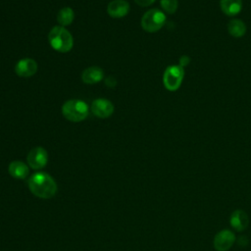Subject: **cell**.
<instances>
[{
    "mask_svg": "<svg viewBox=\"0 0 251 251\" xmlns=\"http://www.w3.org/2000/svg\"><path fill=\"white\" fill-rule=\"evenodd\" d=\"M74 18H75V13L73 9L70 7H64L58 12L57 22L61 25V26H66L73 23Z\"/></svg>",
    "mask_w": 251,
    "mask_h": 251,
    "instance_id": "obj_16",
    "label": "cell"
},
{
    "mask_svg": "<svg viewBox=\"0 0 251 251\" xmlns=\"http://www.w3.org/2000/svg\"><path fill=\"white\" fill-rule=\"evenodd\" d=\"M184 76V70L179 65H172L167 67L163 75L165 87L170 91H176L180 86Z\"/></svg>",
    "mask_w": 251,
    "mask_h": 251,
    "instance_id": "obj_5",
    "label": "cell"
},
{
    "mask_svg": "<svg viewBox=\"0 0 251 251\" xmlns=\"http://www.w3.org/2000/svg\"><path fill=\"white\" fill-rule=\"evenodd\" d=\"M129 4L126 0H113L107 6V13L112 18H123L127 15Z\"/></svg>",
    "mask_w": 251,
    "mask_h": 251,
    "instance_id": "obj_10",
    "label": "cell"
},
{
    "mask_svg": "<svg viewBox=\"0 0 251 251\" xmlns=\"http://www.w3.org/2000/svg\"><path fill=\"white\" fill-rule=\"evenodd\" d=\"M9 174L18 179H24L28 175V167L22 161H13L8 168Z\"/></svg>",
    "mask_w": 251,
    "mask_h": 251,
    "instance_id": "obj_13",
    "label": "cell"
},
{
    "mask_svg": "<svg viewBox=\"0 0 251 251\" xmlns=\"http://www.w3.org/2000/svg\"><path fill=\"white\" fill-rule=\"evenodd\" d=\"M31 193L42 199L52 198L57 192V183L48 174L38 172L33 174L27 181Z\"/></svg>",
    "mask_w": 251,
    "mask_h": 251,
    "instance_id": "obj_1",
    "label": "cell"
},
{
    "mask_svg": "<svg viewBox=\"0 0 251 251\" xmlns=\"http://www.w3.org/2000/svg\"><path fill=\"white\" fill-rule=\"evenodd\" d=\"M48 39L51 47L61 53L71 51L74 46V38L71 32L61 25H56L50 30Z\"/></svg>",
    "mask_w": 251,
    "mask_h": 251,
    "instance_id": "obj_2",
    "label": "cell"
},
{
    "mask_svg": "<svg viewBox=\"0 0 251 251\" xmlns=\"http://www.w3.org/2000/svg\"><path fill=\"white\" fill-rule=\"evenodd\" d=\"M62 114L68 121L78 123L87 118L89 114V107L82 100L71 99L63 104Z\"/></svg>",
    "mask_w": 251,
    "mask_h": 251,
    "instance_id": "obj_3",
    "label": "cell"
},
{
    "mask_svg": "<svg viewBox=\"0 0 251 251\" xmlns=\"http://www.w3.org/2000/svg\"><path fill=\"white\" fill-rule=\"evenodd\" d=\"M156 0H134V2L136 4H138L141 7H147L150 6L151 4H153Z\"/></svg>",
    "mask_w": 251,
    "mask_h": 251,
    "instance_id": "obj_18",
    "label": "cell"
},
{
    "mask_svg": "<svg viewBox=\"0 0 251 251\" xmlns=\"http://www.w3.org/2000/svg\"><path fill=\"white\" fill-rule=\"evenodd\" d=\"M189 62H190V58L188 57V56H181L180 58H179V66H181L182 68L183 67H185L186 65H188L189 64Z\"/></svg>",
    "mask_w": 251,
    "mask_h": 251,
    "instance_id": "obj_19",
    "label": "cell"
},
{
    "mask_svg": "<svg viewBox=\"0 0 251 251\" xmlns=\"http://www.w3.org/2000/svg\"><path fill=\"white\" fill-rule=\"evenodd\" d=\"M37 71V63L31 58H24L15 66V72L19 76L30 77Z\"/></svg>",
    "mask_w": 251,
    "mask_h": 251,
    "instance_id": "obj_9",
    "label": "cell"
},
{
    "mask_svg": "<svg viewBox=\"0 0 251 251\" xmlns=\"http://www.w3.org/2000/svg\"><path fill=\"white\" fill-rule=\"evenodd\" d=\"M227 31L233 37H241L246 32V25L238 19L230 20L227 24Z\"/></svg>",
    "mask_w": 251,
    "mask_h": 251,
    "instance_id": "obj_15",
    "label": "cell"
},
{
    "mask_svg": "<svg viewBox=\"0 0 251 251\" xmlns=\"http://www.w3.org/2000/svg\"><path fill=\"white\" fill-rule=\"evenodd\" d=\"M229 224L236 231H242L248 226L249 219L243 210H235L230 215Z\"/></svg>",
    "mask_w": 251,
    "mask_h": 251,
    "instance_id": "obj_12",
    "label": "cell"
},
{
    "mask_svg": "<svg viewBox=\"0 0 251 251\" xmlns=\"http://www.w3.org/2000/svg\"><path fill=\"white\" fill-rule=\"evenodd\" d=\"M27 164L33 170H39L46 166L48 162V154L47 151L40 146L32 148L26 157Z\"/></svg>",
    "mask_w": 251,
    "mask_h": 251,
    "instance_id": "obj_6",
    "label": "cell"
},
{
    "mask_svg": "<svg viewBox=\"0 0 251 251\" xmlns=\"http://www.w3.org/2000/svg\"><path fill=\"white\" fill-rule=\"evenodd\" d=\"M166 22L165 14L159 9L147 11L141 19V26L147 32H156L164 25Z\"/></svg>",
    "mask_w": 251,
    "mask_h": 251,
    "instance_id": "obj_4",
    "label": "cell"
},
{
    "mask_svg": "<svg viewBox=\"0 0 251 251\" xmlns=\"http://www.w3.org/2000/svg\"><path fill=\"white\" fill-rule=\"evenodd\" d=\"M220 6L224 14L227 16H235L242 9L241 0H220Z\"/></svg>",
    "mask_w": 251,
    "mask_h": 251,
    "instance_id": "obj_14",
    "label": "cell"
},
{
    "mask_svg": "<svg viewBox=\"0 0 251 251\" xmlns=\"http://www.w3.org/2000/svg\"><path fill=\"white\" fill-rule=\"evenodd\" d=\"M161 7L163 10L169 14H174L177 9V0H161Z\"/></svg>",
    "mask_w": 251,
    "mask_h": 251,
    "instance_id": "obj_17",
    "label": "cell"
},
{
    "mask_svg": "<svg viewBox=\"0 0 251 251\" xmlns=\"http://www.w3.org/2000/svg\"><path fill=\"white\" fill-rule=\"evenodd\" d=\"M90 110L94 116L101 119H106L112 116L115 108L113 103L110 100L104 99V98H98L92 102L90 106Z\"/></svg>",
    "mask_w": 251,
    "mask_h": 251,
    "instance_id": "obj_7",
    "label": "cell"
},
{
    "mask_svg": "<svg viewBox=\"0 0 251 251\" xmlns=\"http://www.w3.org/2000/svg\"><path fill=\"white\" fill-rule=\"evenodd\" d=\"M235 241L234 233L229 229L219 231L214 237V247L217 251H227Z\"/></svg>",
    "mask_w": 251,
    "mask_h": 251,
    "instance_id": "obj_8",
    "label": "cell"
},
{
    "mask_svg": "<svg viewBox=\"0 0 251 251\" xmlns=\"http://www.w3.org/2000/svg\"><path fill=\"white\" fill-rule=\"evenodd\" d=\"M104 77V72L100 67L92 66L86 68L81 74V79L86 84H95Z\"/></svg>",
    "mask_w": 251,
    "mask_h": 251,
    "instance_id": "obj_11",
    "label": "cell"
}]
</instances>
